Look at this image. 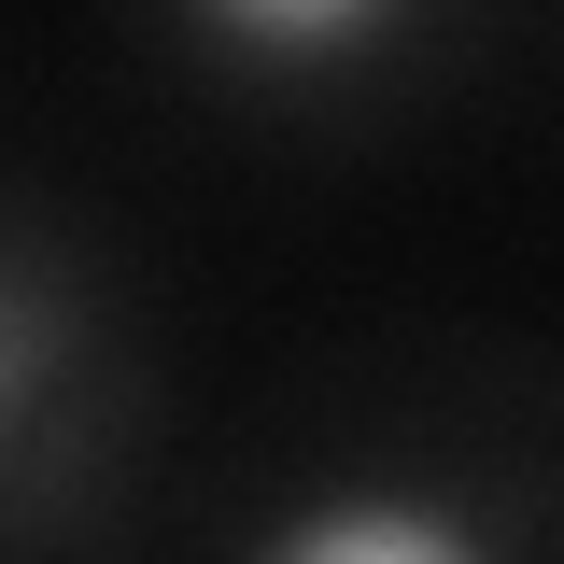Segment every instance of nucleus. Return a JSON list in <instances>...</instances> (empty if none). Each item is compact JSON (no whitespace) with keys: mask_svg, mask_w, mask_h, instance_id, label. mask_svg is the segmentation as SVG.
Wrapping results in <instances>:
<instances>
[{"mask_svg":"<svg viewBox=\"0 0 564 564\" xmlns=\"http://www.w3.org/2000/svg\"><path fill=\"white\" fill-rule=\"evenodd\" d=\"M43 367H57V311H43L29 282H0V466H14V437H29V395H43Z\"/></svg>","mask_w":564,"mask_h":564,"instance_id":"3","label":"nucleus"},{"mask_svg":"<svg viewBox=\"0 0 564 564\" xmlns=\"http://www.w3.org/2000/svg\"><path fill=\"white\" fill-rule=\"evenodd\" d=\"M184 14H198L212 57H240V70H339V57H367L410 0H184Z\"/></svg>","mask_w":564,"mask_h":564,"instance_id":"2","label":"nucleus"},{"mask_svg":"<svg viewBox=\"0 0 564 564\" xmlns=\"http://www.w3.org/2000/svg\"><path fill=\"white\" fill-rule=\"evenodd\" d=\"M254 564H494V536L466 508H437L410 480H352V494H311V508H282Z\"/></svg>","mask_w":564,"mask_h":564,"instance_id":"1","label":"nucleus"}]
</instances>
